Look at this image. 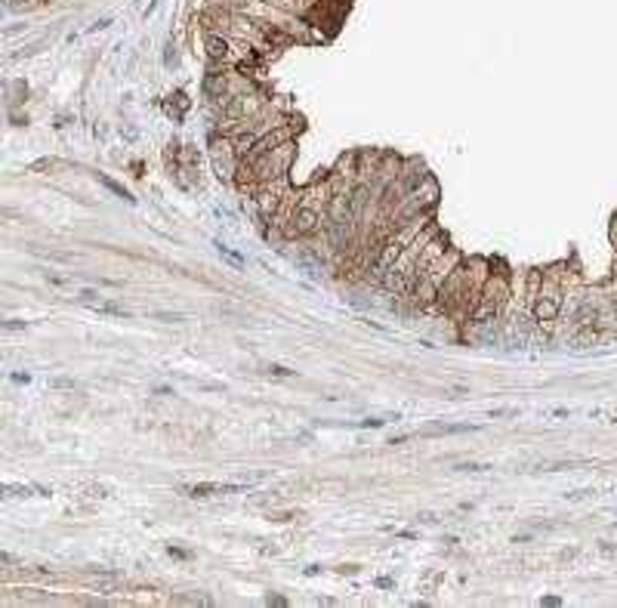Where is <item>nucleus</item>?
I'll return each instance as SVG.
<instances>
[{
  "label": "nucleus",
  "mask_w": 617,
  "mask_h": 608,
  "mask_svg": "<svg viewBox=\"0 0 617 608\" xmlns=\"http://www.w3.org/2000/svg\"><path fill=\"white\" fill-rule=\"evenodd\" d=\"M210 158H213V167H217L219 180L232 182L238 176V167H241V155L235 152L232 145V136H222V139H210Z\"/></svg>",
  "instance_id": "f257e3e1"
},
{
  "label": "nucleus",
  "mask_w": 617,
  "mask_h": 608,
  "mask_svg": "<svg viewBox=\"0 0 617 608\" xmlns=\"http://www.w3.org/2000/svg\"><path fill=\"white\" fill-rule=\"evenodd\" d=\"M204 50L213 62H232V53H235V41L229 34H219V31H207L204 34Z\"/></svg>",
  "instance_id": "f03ea898"
},
{
  "label": "nucleus",
  "mask_w": 617,
  "mask_h": 608,
  "mask_svg": "<svg viewBox=\"0 0 617 608\" xmlns=\"http://www.w3.org/2000/svg\"><path fill=\"white\" fill-rule=\"evenodd\" d=\"M219 491H229V488L226 485H192L189 498H210V494H219Z\"/></svg>",
  "instance_id": "7ed1b4c3"
},
{
  "label": "nucleus",
  "mask_w": 617,
  "mask_h": 608,
  "mask_svg": "<svg viewBox=\"0 0 617 608\" xmlns=\"http://www.w3.org/2000/svg\"><path fill=\"white\" fill-rule=\"evenodd\" d=\"M99 182H102V185H108V189H111V192H115V195H120V198H124V201H133V198H130V192L124 189V185H118L115 180H111V176H105V173H99Z\"/></svg>",
  "instance_id": "20e7f679"
},
{
  "label": "nucleus",
  "mask_w": 617,
  "mask_h": 608,
  "mask_svg": "<svg viewBox=\"0 0 617 608\" xmlns=\"http://www.w3.org/2000/svg\"><path fill=\"white\" fill-rule=\"evenodd\" d=\"M217 250H219V257H226V259H229V263H232V266H238V269H241V266H244V259H241V257L235 254V250H229L226 244H217Z\"/></svg>",
  "instance_id": "39448f33"
},
{
  "label": "nucleus",
  "mask_w": 617,
  "mask_h": 608,
  "mask_svg": "<svg viewBox=\"0 0 617 608\" xmlns=\"http://www.w3.org/2000/svg\"><path fill=\"white\" fill-rule=\"evenodd\" d=\"M269 373H272V377H294L296 371H291V368H281V364H272V368H269Z\"/></svg>",
  "instance_id": "423d86ee"
},
{
  "label": "nucleus",
  "mask_w": 617,
  "mask_h": 608,
  "mask_svg": "<svg viewBox=\"0 0 617 608\" xmlns=\"http://www.w3.org/2000/svg\"><path fill=\"white\" fill-rule=\"evenodd\" d=\"M457 470H463V473H479V470H491V466H479V463H457Z\"/></svg>",
  "instance_id": "0eeeda50"
},
{
  "label": "nucleus",
  "mask_w": 617,
  "mask_h": 608,
  "mask_svg": "<svg viewBox=\"0 0 617 608\" xmlns=\"http://www.w3.org/2000/svg\"><path fill=\"white\" fill-rule=\"evenodd\" d=\"M155 318H161V321H182V315H170V312H155Z\"/></svg>",
  "instance_id": "6e6552de"
},
{
  "label": "nucleus",
  "mask_w": 617,
  "mask_h": 608,
  "mask_svg": "<svg viewBox=\"0 0 617 608\" xmlns=\"http://www.w3.org/2000/svg\"><path fill=\"white\" fill-rule=\"evenodd\" d=\"M611 241H614V247H617V217H614V222H611Z\"/></svg>",
  "instance_id": "1a4fd4ad"
}]
</instances>
